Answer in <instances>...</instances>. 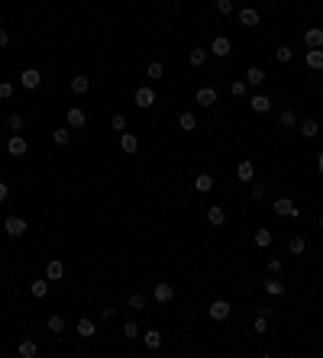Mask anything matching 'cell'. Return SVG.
I'll return each mask as SVG.
<instances>
[{
    "mask_svg": "<svg viewBox=\"0 0 323 358\" xmlns=\"http://www.w3.org/2000/svg\"><path fill=\"white\" fill-rule=\"evenodd\" d=\"M281 126H294V123H298V113H294V107H288V110H281Z\"/></svg>",
    "mask_w": 323,
    "mask_h": 358,
    "instance_id": "f546056e",
    "label": "cell"
},
{
    "mask_svg": "<svg viewBox=\"0 0 323 358\" xmlns=\"http://www.w3.org/2000/svg\"><path fill=\"white\" fill-rule=\"evenodd\" d=\"M6 129H10V133H19V129H23V116L10 113V116H6Z\"/></svg>",
    "mask_w": 323,
    "mask_h": 358,
    "instance_id": "4dcf8cb0",
    "label": "cell"
},
{
    "mask_svg": "<svg viewBox=\"0 0 323 358\" xmlns=\"http://www.w3.org/2000/svg\"><path fill=\"white\" fill-rule=\"evenodd\" d=\"M16 352L23 355V358H36V355H39V346H36L32 339H23V342H19V349H16Z\"/></svg>",
    "mask_w": 323,
    "mask_h": 358,
    "instance_id": "2e32d148",
    "label": "cell"
},
{
    "mask_svg": "<svg viewBox=\"0 0 323 358\" xmlns=\"http://www.w3.org/2000/svg\"><path fill=\"white\" fill-rule=\"evenodd\" d=\"M275 213H278V216H298V206L288 200V197H278V200H275Z\"/></svg>",
    "mask_w": 323,
    "mask_h": 358,
    "instance_id": "9c48e42d",
    "label": "cell"
},
{
    "mask_svg": "<svg viewBox=\"0 0 323 358\" xmlns=\"http://www.w3.org/2000/svg\"><path fill=\"white\" fill-rule=\"evenodd\" d=\"M3 229H6V236L19 239V236H26V219L23 216H6L3 219Z\"/></svg>",
    "mask_w": 323,
    "mask_h": 358,
    "instance_id": "6da1fadb",
    "label": "cell"
},
{
    "mask_svg": "<svg viewBox=\"0 0 323 358\" xmlns=\"http://www.w3.org/2000/svg\"><path fill=\"white\" fill-rule=\"evenodd\" d=\"M152 103H155V91H152V87H139V91H136V107L149 110Z\"/></svg>",
    "mask_w": 323,
    "mask_h": 358,
    "instance_id": "ba28073f",
    "label": "cell"
},
{
    "mask_svg": "<svg viewBox=\"0 0 323 358\" xmlns=\"http://www.w3.org/2000/svg\"><path fill=\"white\" fill-rule=\"evenodd\" d=\"M269 271H272V274H278V271H281V261H278V258H272V261H269Z\"/></svg>",
    "mask_w": 323,
    "mask_h": 358,
    "instance_id": "c3c4849f",
    "label": "cell"
},
{
    "mask_svg": "<svg viewBox=\"0 0 323 358\" xmlns=\"http://www.w3.org/2000/svg\"><path fill=\"white\" fill-rule=\"evenodd\" d=\"M207 223L210 226H223L226 223V213L220 210V206H207Z\"/></svg>",
    "mask_w": 323,
    "mask_h": 358,
    "instance_id": "e0dca14e",
    "label": "cell"
},
{
    "mask_svg": "<svg viewBox=\"0 0 323 358\" xmlns=\"http://www.w3.org/2000/svg\"><path fill=\"white\" fill-rule=\"evenodd\" d=\"M178 126H181V129H188V133H191V129H194V126H197V120H194V113H181V116H178Z\"/></svg>",
    "mask_w": 323,
    "mask_h": 358,
    "instance_id": "d6a6232c",
    "label": "cell"
},
{
    "mask_svg": "<svg viewBox=\"0 0 323 358\" xmlns=\"http://www.w3.org/2000/svg\"><path fill=\"white\" fill-rule=\"evenodd\" d=\"M256 245H259V249L272 245V229H259V232H256Z\"/></svg>",
    "mask_w": 323,
    "mask_h": 358,
    "instance_id": "836d02e7",
    "label": "cell"
},
{
    "mask_svg": "<svg viewBox=\"0 0 323 358\" xmlns=\"http://www.w3.org/2000/svg\"><path fill=\"white\" fill-rule=\"evenodd\" d=\"M188 61H191L194 68H201L204 61H207V52H204V49H191V52H188Z\"/></svg>",
    "mask_w": 323,
    "mask_h": 358,
    "instance_id": "83f0119b",
    "label": "cell"
},
{
    "mask_svg": "<svg viewBox=\"0 0 323 358\" xmlns=\"http://www.w3.org/2000/svg\"><path fill=\"white\" fill-rule=\"evenodd\" d=\"M275 58H278V61H291V49H288V45H281V49L275 52Z\"/></svg>",
    "mask_w": 323,
    "mask_h": 358,
    "instance_id": "b9f144b4",
    "label": "cell"
},
{
    "mask_svg": "<svg viewBox=\"0 0 323 358\" xmlns=\"http://www.w3.org/2000/svg\"><path fill=\"white\" fill-rule=\"evenodd\" d=\"M142 339H146L149 349H159V346H162V333H159V329H149V333H142Z\"/></svg>",
    "mask_w": 323,
    "mask_h": 358,
    "instance_id": "d4e9b609",
    "label": "cell"
},
{
    "mask_svg": "<svg viewBox=\"0 0 323 358\" xmlns=\"http://www.w3.org/2000/svg\"><path fill=\"white\" fill-rule=\"evenodd\" d=\"M197 103L214 107V103H217V91H214V87H201V91H197Z\"/></svg>",
    "mask_w": 323,
    "mask_h": 358,
    "instance_id": "9a60e30c",
    "label": "cell"
},
{
    "mask_svg": "<svg viewBox=\"0 0 323 358\" xmlns=\"http://www.w3.org/2000/svg\"><path fill=\"white\" fill-rule=\"evenodd\" d=\"M262 197H265V187H262V184H256V187H252V200H262Z\"/></svg>",
    "mask_w": 323,
    "mask_h": 358,
    "instance_id": "f6af8a7d",
    "label": "cell"
},
{
    "mask_svg": "<svg viewBox=\"0 0 323 358\" xmlns=\"http://www.w3.org/2000/svg\"><path fill=\"white\" fill-rule=\"evenodd\" d=\"M100 316H104V320H113V316H116V307H104V310H100Z\"/></svg>",
    "mask_w": 323,
    "mask_h": 358,
    "instance_id": "bcb514c9",
    "label": "cell"
},
{
    "mask_svg": "<svg viewBox=\"0 0 323 358\" xmlns=\"http://www.w3.org/2000/svg\"><path fill=\"white\" fill-rule=\"evenodd\" d=\"M52 142H55V146H68V142H71V133H68V129H55Z\"/></svg>",
    "mask_w": 323,
    "mask_h": 358,
    "instance_id": "1f68e13d",
    "label": "cell"
},
{
    "mask_svg": "<svg viewBox=\"0 0 323 358\" xmlns=\"http://www.w3.org/2000/svg\"><path fill=\"white\" fill-rule=\"evenodd\" d=\"M214 55H217V58H226V55H230V39H226V36H217L214 39Z\"/></svg>",
    "mask_w": 323,
    "mask_h": 358,
    "instance_id": "ac0fdd59",
    "label": "cell"
},
{
    "mask_svg": "<svg viewBox=\"0 0 323 358\" xmlns=\"http://www.w3.org/2000/svg\"><path fill=\"white\" fill-rule=\"evenodd\" d=\"M246 81H249L252 87L265 84V71H262V68H249V71H246Z\"/></svg>",
    "mask_w": 323,
    "mask_h": 358,
    "instance_id": "d6986e66",
    "label": "cell"
},
{
    "mask_svg": "<svg viewBox=\"0 0 323 358\" xmlns=\"http://www.w3.org/2000/svg\"><path fill=\"white\" fill-rule=\"evenodd\" d=\"M233 313V307L230 304H226V300H214V304H210V320H226V316H230Z\"/></svg>",
    "mask_w": 323,
    "mask_h": 358,
    "instance_id": "5b68a950",
    "label": "cell"
},
{
    "mask_svg": "<svg viewBox=\"0 0 323 358\" xmlns=\"http://www.w3.org/2000/svg\"><path fill=\"white\" fill-rule=\"evenodd\" d=\"M288 249H291V255H301L307 245H304V239H301V236H288Z\"/></svg>",
    "mask_w": 323,
    "mask_h": 358,
    "instance_id": "f1b7e54d",
    "label": "cell"
},
{
    "mask_svg": "<svg viewBox=\"0 0 323 358\" xmlns=\"http://www.w3.org/2000/svg\"><path fill=\"white\" fill-rule=\"evenodd\" d=\"M317 133H320V123H317V120H304V123H301V136H307V139H314Z\"/></svg>",
    "mask_w": 323,
    "mask_h": 358,
    "instance_id": "ffe728a7",
    "label": "cell"
},
{
    "mask_svg": "<svg viewBox=\"0 0 323 358\" xmlns=\"http://www.w3.org/2000/svg\"><path fill=\"white\" fill-rule=\"evenodd\" d=\"M49 284H52L49 278H42V281H32V297H45V294H49Z\"/></svg>",
    "mask_w": 323,
    "mask_h": 358,
    "instance_id": "4316f807",
    "label": "cell"
},
{
    "mask_svg": "<svg viewBox=\"0 0 323 358\" xmlns=\"http://www.w3.org/2000/svg\"><path fill=\"white\" fill-rule=\"evenodd\" d=\"M320 229H323V216H320Z\"/></svg>",
    "mask_w": 323,
    "mask_h": 358,
    "instance_id": "816d5d0a",
    "label": "cell"
},
{
    "mask_svg": "<svg viewBox=\"0 0 323 358\" xmlns=\"http://www.w3.org/2000/svg\"><path fill=\"white\" fill-rule=\"evenodd\" d=\"M152 297L159 300V304H168V300H175V287L168 284V281H162V284H155V291H152Z\"/></svg>",
    "mask_w": 323,
    "mask_h": 358,
    "instance_id": "277c9868",
    "label": "cell"
},
{
    "mask_svg": "<svg viewBox=\"0 0 323 358\" xmlns=\"http://www.w3.org/2000/svg\"><path fill=\"white\" fill-rule=\"evenodd\" d=\"M304 45L307 49H323V29L320 26H311V29L304 32Z\"/></svg>",
    "mask_w": 323,
    "mask_h": 358,
    "instance_id": "7a4b0ae2",
    "label": "cell"
},
{
    "mask_svg": "<svg viewBox=\"0 0 323 358\" xmlns=\"http://www.w3.org/2000/svg\"><path fill=\"white\" fill-rule=\"evenodd\" d=\"M265 329H269V316L259 313V320H256V333H265Z\"/></svg>",
    "mask_w": 323,
    "mask_h": 358,
    "instance_id": "7bdbcfd3",
    "label": "cell"
},
{
    "mask_svg": "<svg viewBox=\"0 0 323 358\" xmlns=\"http://www.w3.org/2000/svg\"><path fill=\"white\" fill-rule=\"evenodd\" d=\"M45 278H49V281H61V278H65V265H61L58 258H52L49 265H45Z\"/></svg>",
    "mask_w": 323,
    "mask_h": 358,
    "instance_id": "8fae6325",
    "label": "cell"
},
{
    "mask_svg": "<svg viewBox=\"0 0 323 358\" xmlns=\"http://www.w3.org/2000/svg\"><path fill=\"white\" fill-rule=\"evenodd\" d=\"M252 110H256V113H269V110H272V100L265 97V94H259V97H252Z\"/></svg>",
    "mask_w": 323,
    "mask_h": 358,
    "instance_id": "7402d4cb",
    "label": "cell"
},
{
    "mask_svg": "<svg viewBox=\"0 0 323 358\" xmlns=\"http://www.w3.org/2000/svg\"><path fill=\"white\" fill-rule=\"evenodd\" d=\"M194 187L201 190V194H207V190L214 187V175H207V171H201V175L194 178Z\"/></svg>",
    "mask_w": 323,
    "mask_h": 358,
    "instance_id": "4fadbf2b",
    "label": "cell"
},
{
    "mask_svg": "<svg viewBox=\"0 0 323 358\" xmlns=\"http://www.w3.org/2000/svg\"><path fill=\"white\" fill-rule=\"evenodd\" d=\"M317 168H320V175H323V152L317 155Z\"/></svg>",
    "mask_w": 323,
    "mask_h": 358,
    "instance_id": "f907efd6",
    "label": "cell"
},
{
    "mask_svg": "<svg viewBox=\"0 0 323 358\" xmlns=\"http://www.w3.org/2000/svg\"><path fill=\"white\" fill-rule=\"evenodd\" d=\"M110 126H113L116 133H123V129H126V116H123V113H116V116H113V123H110Z\"/></svg>",
    "mask_w": 323,
    "mask_h": 358,
    "instance_id": "ab89813d",
    "label": "cell"
},
{
    "mask_svg": "<svg viewBox=\"0 0 323 358\" xmlns=\"http://www.w3.org/2000/svg\"><path fill=\"white\" fill-rule=\"evenodd\" d=\"M65 120H68V126H71V129H84V120H87V116H84V110H81V107H71V110L65 113Z\"/></svg>",
    "mask_w": 323,
    "mask_h": 358,
    "instance_id": "52a82bcc",
    "label": "cell"
},
{
    "mask_svg": "<svg viewBox=\"0 0 323 358\" xmlns=\"http://www.w3.org/2000/svg\"><path fill=\"white\" fill-rule=\"evenodd\" d=\"M217 10L220 13H233V0H217Z\"/></svg>",
    "mask_w": 323,
    "mask_h": 358,
    "instance_id": "ee69618b",
    "label": "cell"
},
{
    "mask_svg": "<svg viewBox=\"0 0 323 358\" xmlns=\"http://www.w3.org/2000/svg\"><path fill=\"white\" fill-rule=\"evenodd\" d=\"M304 61H307V68H317V71H323V49H307Z\"/></svg>",
    "mask_w": 323,
    "mask_h": 358,
    "instance_id": "7c38bea8",
    "label": "cell"
},
{
    "mask_svg": "<svg viewBox=\"0 0 323 358\" xmlns=\"http://www.w3.org/2000/svg\"><path fill=\"white\" fill-rule=\"evenodd\" d=\"M19 84H23V87H29V91H36V87L42 84V74H39L36 68H26V71L19 74Z\"/></svg>",
    "mask_w": 323,
    "mask_h": 358,
    "instance_id": "3957f363",
    "label": "cell"
},
{
    "mask_svg": "<svg viewBox=\"0 0 323 358\" xmlns=\"http://www.w3.org/2000/svg\"><path fill=\"white\" fill-rule=\"evenodd\" d=\"M6 45H10V32L0 29V49H6Z\"/></svg>",
    "mask_w": 323,
    "mask_h": 358,
    "instance_id": "7dc6e473",
    "label": "cell"
},
{
    "mask_svg": "<svg viewBox=\"0 0 323 358\" xmlns=\"http://www.w3.org/2000/svg\"><path fill=\"white\" fill-rule=\"evenodd\" d=\"M49 329L52 333H65V320L61 316H49Z\"/></svg>",
    "mask_w": 323,
    "mask_h": 358,
    "instance_id": "8d00e7d4",
    "label": "cell"
},
{
    "mask_svg": "<svg viewBox=\"0 0 323 358\" xmlns=\"http://www.w3.org/2000/svg\"><path fill=\"white\" fill-rule=\"evenodd\" d=\"M78 336H84V339H91V336H94V320H87V316H81V320H78Z\"/></svg>",
    "mask_w": 323,
    "mask_h": 358,
    "instance_id": "603a6c76",
    "label": "cell"
},
{
    "mask_svg": "<svg viewBox=\"0 0 323 358\" xmlns=\"http://www.w3.org/2000/svg\"><path fill=\"white\" fill-rule=\"evenodd\" d=\"M162 71H165V68H162V61H152L146 74H149V78H152V81H159V78H162Z\"/></svg>",
    "mask_w": 323,
    "mask_h": 358,
    "instance_id": "d590c367",
    "label": "cell"
},
{
    "mask_svg": "<svg viewBox=\"0 0 323 358\" xmlns=\"http://www.w3.org/2000/svg\"><path fill=\"white\" fill-rule=\"evenodd\" d=\"M233 97H246V81H233Z\"/></svg>",
    "mask_w": 323,
    "mask_h": 358,
    "instance_id": "f35d334b",
    "label": "cell"
},
{
    "mask_svg": "<svg viewBox=\"0 0 323 358\" xmlns=\"http://www.w3.org/2000/svg\"><path fill=\"white\" fill-rule=\"evenodd\" d=\"M123 336H126V339H136V336H142V333H139L136 323H126V326H123Z\"/></svg>",
    "mask_w": 323,
    "mask_h": 358,
    "instance_id": "74e56055",
    "label": "cell"
},
{
    "mask_svg": "<svg viewBox=\"0 0 323 358\" xmlns=\"http://www.w3.org/2000/svg\"><path fill=\"white\" fill-rule=\"evenodd\" d=\"M10 97H13V84L3 81V84H0V100H10Z\"/></svg>",
    "mask_w": 323,
    "mask_h": 358,
    "instance_id": "60d3db41",
    "label": "cell"
},
{
    "mask_svg": "<svg viewBox=\"0 0 323 358\" xmlns=\"http://www.w3.org/2000/svg\"><path fill=\"white\" fill-rule=\"evenodd\" d=\"M236 175H239V181H252V175H256V168H252V162H239Z\"/></svg>",
    "mask_w": 323,
    "mask_h": 358,
    "instance_id": "cb8c5ba5",
    "label": "cell"
},
{
    "mask_svg": "<svg viewBox=\"0 0 323 358\" xmlns=\"http://www.w3.org/2000/svg\"><path fill=\"white\" fill-rule=\"evenodd\" d=\"M0 278H3V268H0Z\"/></svg>",
    "mask_w": 323,
    "mask_h": 358,
    "instance_id": "f5cc1de1",
    "label": "cell"
},
{
    "mask_svg": "<svg viewBox=\"0 0 323 358\" xmlns=\"http://www.w3.org/2000/svg\"><path fill=\"white\" fill-rule=\"evenodd\" d=\"M129 307H133V310H142V307H146V294H139V291L129 294Z\"/></svg>",
    "mask_w": 323,
    "mask_h": 358,
    "instance_id": "e575fe53",
    "label": "cell"
},
{
    "mask_svg": "<svg viewBox=\"0 0 323 358\" xmlns=\"http://www.w3.org/2000/svg\"><path fill=\"white\" fill-rule=\"evenodd\" d=\"M259 19H262V16H259V10H252V6L239 10V23H243L246 29H256V26H259Z\"/></svg>",
    "mask_w": 323,
    "mask_h": 358,
    "instance_id": "8992f818",
    "label": "cell"
},
{
    "mask_svg": "<svg viewBox=\"0 0 323 358\" xmlns=\"http://www.w3.org/2000/svg\"><path fill=\"white\" fill-rule=\"evenodd\" d=\"M6 152H10L13 158L26 155V139H23V136H10V142H6Z\"/></svg>",
    "mask_w": 323,
    "mask_h": 358,
    "instance_id": "30bf717a",
    "label": "cell"
},
{
    "mask_svg": "<svg viewBox=\"0 0 323 358\" xmlns=\"http://www.w3.org/2000/svg\"><path fill=\"white\" fill-rule=\"evenodd\" d=\"M320 3H323V0H320Z\"/></svg>",
    "mask_w": 323,
    "mask_h": 358,
    "instance_id": "db71d44e",
    "label": "cell"
},
{
    "mask_svg": "<svg viewBox=\"0 0 323 358\" xmlns=\"http://www.w3.org/2000/svg\"><path fill=\"white\" fill-rule=\"evenodd\" d=\"M6 194H10V187H6V184H3V181H0V203H3V200H6Z\"/></svg>",
    "mask_w": 323,
    "mask_h": 358,
    "instance_id": "681fc988",
    "label": "cell"
},
{
    "mask_svg": "<svg viewBox=\"0 0 323 358\" xmlns=\"http://www.w3.org/2000/svg\"><path fill=\"white\" fill-rule=\"evenodd\" d=\"M87 87H91V78H84V74L71 78V91H74V94H87Z\"/></svg>",
    "mask_w": 323,
    "mask_h": 358,
    "instance_id": "44dd1931",
    "label": "cell"
},
{
    "mask_svg": "<svg viewBox=\"0 0 323 358\" xmlns=\"http://www.w3.org/2000/svg\"><path fill=\"white\" fill-rule=\"evenodd\" d=\"M265 291H269L272 297H281V294H285V284H281L278 278H269V281H265Z\"/></svg>",
    "mask_w": 323,
    "mask_h": 358,
    "instance_id": "484cf974",
    "label": "cell"
},
{
    "mask_svg": "<svg viewBox=\"0 0 323 358\" xmlns=\"http://www.w3.org/2000/svg\"><path fill=\"white\" fill-rule=\"evenodd\" d=\"M120 149H123L126 155H133L136 149H139V139H136L133 133H123V139H120Z\"/></svg>",
    "mask_w": 323,
    "mask_h": 358,
    "instance_id": "5bb4252c",
    "label": "cell"
}]
</instances>
